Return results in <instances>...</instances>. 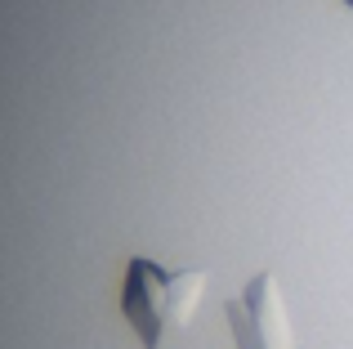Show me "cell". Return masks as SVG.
Here are the masks:
<instances>
[{"label": "cell", "mask_w": 353, "mask_h": 349, "mask_svg": "<svg viewBox=\"0 0 353 349\" xmlns=\"http://www.w3.org/2000/svg\"><path fill=\"white\" fill-rule=\"evenodd\" d=\"M201 296L206 269H170L152 255H130L117 305L139 349H170L192 327Z\"/></svg>", "instance_id": "6da1fadb"}, {"label": "cell", "mask_w": 353, "mask_h": 349, "mask_svg": "<svg viewBox=\"0 0 353 349\" xmlns=\"http://www.w3.org/2000/svg\"><path fill=\"white\" fill-rule=\"evenodd\" d=\"M224 318L237 349H295L291 309H286L282 282L273 269L250 273L237 296L224 300Z\"/></svg>", "instance_id": "7a4b0ae2"}, {"label": "cell", "mask_w": 353, "mask_h": 349, "mask_svg": "<svg viewBox=\"0 0 353 349\" xmlns=\"http://www.w3.org/2000/svg\"><path fill=\"white\" fill-rule=\"evenodd\" d=\"M340 5H345V9H353V0H340Z\"/></svg>", "instance_id": "3957f363"}]
</instances>
